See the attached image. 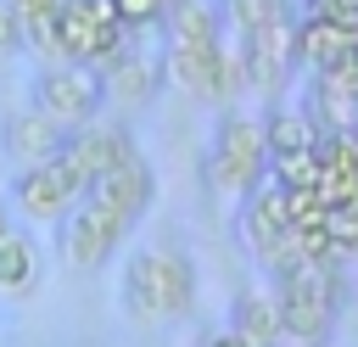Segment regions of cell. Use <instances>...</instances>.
<instances>
[{
    "label": "cell",
    "mask_w": 358,
    "mask_h": 347,
    "mask_svg": "<svg viewBox=\"0 0 358 347\" xmlns=\"http://www.w3.org/2000/svg\"><path fill=\"white\" fill-rule=\"evenodd\" d=\"M268 285H274V297H280L285 341H302V347L336 341V313H341V263H336V257L296 263V269H285V274L268 280Z\"/></svg>",
    "instance_id": "2"
},
{
    "label": "cell",
    "mask_w": 358,
    "mask_h": 347,
    "mask_svg": "<svg viewBox=\"0 0 358 347\" xmlns=\"http://www.w3.org/2000/svg\"><path fill=\"white\" fill-rule=\"evenodd\" d=\"M34 112H45L50 123H62L67 134L95 123L106 112V84H101V67H84V62H45L34 73Z\"/></svg>",
    "instance_id": "4"
},
{
    "label": "cell",
    "mask_w": 358,
    "mask_h": 347,
    "mask_svg": "<svg viewBox=\"0 0 358 347\" xmlns=\"http://www.w3.org/2000/svg\"><path fill=\"white\" fill-rule=\"evenodd\" d=\"M140 146H134V129L129 123H106V118H95V123H84V129H73L67 134V168L84 179V190H90V179H101L106 168H117V162H129Z\"/></svg>",
    "instance_id": "9"
},
{
    "label": "cell",
    "mask_w": 358,
    "mask_h": 347,
    "mask_svg": "<svg viewBox=\"0 0 358 347\" xmlns=\"http://www.w3.org/2000/svg\"><path fill=\"white\" fill-rule=\"evenodd\" d=\"M0 151L11 168H39V162H56L67 151V129L50 123L45 112L22 106V112H6L0 118Z\"/></svg>",
    "instance_id": "10"
},
{
    "label": "cell",
    "mask_w": 358,
    "mask_h": 347,
    "mask_svg": "<svg viewBox=\"0 0 358 347\" xmlns=\"http://www.w3.org/2000/svg\"><path fill=\"white\" fill-rule=\"evenodd\" d=\"M78 201H84V179L67 168V157L39 162V168H17V179H11V207L28 224H62Z\"/></svg>",
    "instance_id": "6"
},
{
    "label": "cell",
    "mask_w": 358,
    "mask_h": 347,
    "mask_svg": "<svg viewBox=\"0 0 358 347\" xmlns=\"http://www.w3.org/2000/svg\"><path fill=\"white\" fill-rule=\"evenodd\" d=\"M313 196H319L324 207L358 201V140H352V134H324V140H319V179H313Z\"/></svg>",
    "instance_id": "13"
},
{
    "label": "cell",
    "mask_w": 358,
    "mask_h": 347,
    "mask_svg": "<svg viewBox=\"0 0 358 347\" xmlns=\"http://www.w3.org/2000/svg\"><path fill=\"white\" fill-rule=\"evenodd\" d=\"M39 280H45V252H39V241L6 218V224H0V297H28Z\"/></svg>",
    "instance_id": "15"
},
{
    "label": "cell",
    "mask_w": 358,
    "mask_h": 347,
    "mask_svg": "<svg viewBox=\"0 0 358 347\" xmlns=\"http://www.w3.org/2000/svg\"><path fill=\"white\" fill-rule=\"evenodd\" d=\"M263 123V146H268V162L274 157H291V151H313L324 134L313 129V118L302 112V101L291 106V101H268V112L257 118Z\"/></svg>",
    "instance_id": "16"
},
{
    "label": "cell",
    "mask_w": 358,
    "mask_h": 347,
    "mask_svg": "<svg viewBox=\"0 0 358 347\" xmlns=\"http://www.w3.org/2000/svg\"><path fill=\"white\" fill-rule=\"evenodd\" d=\"M11 11H17V22H28V17H45V11H56L62 0H6Z\"/></svg>",
    "instance_id": "20"
},
{
    "label": "cell",
    "mask_w": 358,
    "mask_h": 347,
    "mask_svg": "<svg viewBox=\"0 0 358 347\" xmlns=\"http://www.w3.org/2000/svg\"><path fill=\"white\" fill-rule=\"evenodd\" d=\"M22 50V22H17V11L0 0V56H17Z\"/></svg>",
    "instance_id": "19"
},
{
    "label": "cell",
    "mask_w": 358,
    "mask_h": 347,
    "mask_svg": "<svg viewBox=\"0 0 358 347\" xmlns=\"http://www.w3.org/2000/svg\"><path fill=\"white\" fill-rule=\"evenodd\" d=\"M112 6H117V17H123L129 34H134V28H162L168 11H173L168 0H112Z\"/></svg>",
    "instance_id": "18"
},
{
    "label": "cell",
    "mask_w": 358,
    "mask_h": 347,
    "mask_svg": "<svg viewBox=\"0 0 358 347\" xmlns=\"http://www.w3.org/2000/svg\"><path fill=\"white\" fill-rule=\"evenodd\" d=\"M201 347H252V341H241V336H235V330H213V336H207V341H201Z\"/></svg>",
    "instance_id": "21"
},
{
    "label": "cell",
    "mask_w": 358,
    "mask_h": 347,
    "mask_svg": "<svg viewBox=\"0 0 358 347\" xmlns=\"http://www.w3.org/2000/svg\"><path fill=\"white\" fill-rule=\"evenodd\" d=\"M95 207H106V213H117L129 229L151 213V201H157V174H151V162L134 151L129 162H117V168H106L101 179H90V190H84Z\"/></svg>",
    "instance_id": "8"
},
{
    "label": "cell",
    "mask_w": 358,
    "mask_h": 347,
    "mask_svg": "<svg viewBox=\"0 0 358 347\" xmlns=\"http://www.w3.org/2000/svg\"><path fill=\"white\" fill-rule=\"evenodd\" d=\"M324 235H330V257L336 263H358V201H341L324 213Z\"/></svg>",
    "instance_id": "17"
},
{
    "label": "cell",
    "mask_w": 358,
    "mask_h": 347,
    "mask_svg": "<svg viewBox=\"0 0 358 347\" xmlns=\"http://www.w3.org/2000/svg\"><path fill=\"white\" fill-rule=\"evenodd\" d=\"M319 347H341V341H319Z\"/></svg>",
    "instance_id": "23"
},
{
    "label": "cell",
    "mask_w": 358,
    "mask_h": 347,
    "mask_svg": "<svg viewBox=\"0 0 358 347\" xmlns=\"http://www.w3.org/2000/svg\"><path fill=\"white\" fill-rule=\"evenodd\" d=\"M123 313L134 325H173L196 313V263L173 246H140L123 257V280H117Z\"/></svg>",
    "instance_id": "1"
},
{
    "label": "cell",
    "mask_w": 358,
    "mask_h": 347,
    "mask_svg": "<svg viewBox=\"0 0 358 347\" xmlns=\"http://www.w3.org/2000/svg\"><path fill=\"white\" fill-rule=\"evenodd\" d=\"M168 6H185V0H168Z\"/></svg>",
    "instance_id": "24"
},
{
    "label": "cell",
    "mask_w": 358,
    "mask_h": 347,
    "mask_svg": "<svg viewBox=\"0 0 358 347\" xmlns=\"http://www.w3.org/2000/svg\"><path fill=\"white\" fill-rule=\"evenodd\" d=\"M134 34L123 28L112 0H62L56 6V50L62 62H84V67H106Z\"/></svg>",
    "instance_id": "5"
},
{
    "label": "cell",
    "mask_w": 358,
    "mask_h": 347,
    "mask_svg": "<svg viewBox=\"0 0 358 347\" xmlns=\"http://www.w3.org/2000/svg\"><path fill=\"white\" fill-rule=\"evenodd\" d=\"M280 347H302V341H280Z\"/></svg>",
    "instance_id": "22"
},
{
    "label": "cell",
    "mask_w": 358,
    "mask_h": 347,
    "mask_svg": "<svg viewBox=\"0 0 358 347\" xmlns=\"http://www.w3.org/2000/svg\"><path fill=\"white\" fill-rule=\"evenodd\" d=\"M0 224H6V207H0Z\"/></svg>",
    "instance_id": "25"
},
{
    "label": "cell",
    "mask_w": 358,
    "mask_h": 347,
    "mask_svg": "<svg viewBox=\"0 0 358 347\" xmlns=\"http://www.w3.org/2000/svg\"><path fill=\"white\" fill-rule=\"evenodd\" d=\"M123 241H129V224H123L117 213L95 207L90 196L56 224V252H62L73 269H101V263H112Z\"/></svg>",
    "instance_id": "7"
},
{
    "label": "cell",
    "mask_w": 358,
    "mask_h": 347,
    "mask_svg": "<svg viewBox=\"0 0 358 347\" xmlns=\"http://www.w3.org/2000/svg\"><path fill=\"white\" fill-rule=\"evenodd\" d=\"M358 50V34L352 28H341L336 17H296V67H308V73H324V67H336L341 56H352Z\"/></svg>",
    "instance_id": "14"
},
{
    "label": "cell",
    "mask_w": 358,
    "mask_h": 347,
    "mask_svg": "<svg viewBox=\"0 0 358 347\" xmlns=\"http://www.w3.org/2000/svg\"><path fill=\"white\" fill-rule=\"evenodd\" d=\"M101 84H106V101L140 112V106H151L157 90L168 84V78H162V56H151V50H140V45H123V50L101 67Z\"/></svg>",
    "instance_id": "11"
},
{
    "label": "cell",
    "mask_w": 358,
    "mask_h": 347,
    "mask_svg": "<svg viewBox=\"0 0 358 347\" xmlns=\"http://www.w3.org/2000/svg\"><path fill=\"white\" fill-rule=\"evenodd\" d=\"M201 174L218 196L241 201L252 196L263 179H268V146H263V123L257 112H241V106H224L213 134H207V151H201Z\"/></svg>",
    "instance_id": "3"
},
{
    "label": "cell",
    "mask_w": 358,
    "mask_h": 347,
    "mask_svg": "<svg viewBox=\"0 0 358 347\" xmlns=\"http://www.w3.org/2000/svg\"><path fill=\"white\" fill-rule=\"evenodd\" d=\"M224 330H235V336L252 341V347H280V341H285V325H280V297H274V285H246V291H235Z\"/></svg>",
    "instance_id": "12"
}]
</instances>
